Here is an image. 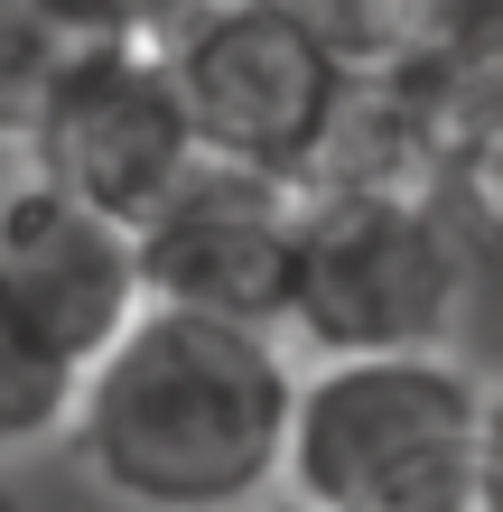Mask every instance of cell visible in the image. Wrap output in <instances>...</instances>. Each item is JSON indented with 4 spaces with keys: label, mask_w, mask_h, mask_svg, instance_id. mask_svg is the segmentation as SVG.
Returning a JSON list of instances; mask_svg holds the SVG:
<instances>
[{
    "label": "cell",
    "mask_w": 503,
    "mask_h": 512,
    "mask_svg": "<svg viewBox=\"0 0 503 512\" xmlns=\"http://www.w3.org/2000/svg\"><path fill=\"white\" fill-rule=\"evenodd\" d=\"M299 364L280 326L140 308L75 382L66 447L112 512H261L280 494Z\"/></svg>",
    "instance_id": "obj_1"
},
{
    "label": "cell",
    "mask_w": 503,
    "mask_h": 512,
    "mask_svg": "<svg viewBox=\"0 0 503 512\" xmlns=\"http://www.w3.org/2000/svg\"><path fill=\"white\" fill-rule=\"evenodd\" d=\"M485 382L438 354H317L289 401L280 503L299 512H466Z\"/></svg>",
    "instance_id": "obj_2"
},
{
    "label": "cell",
    "mask_w": 503,
    "mask_h": 512,
    "mask_svg": "<svg viewBox=\"0 0 503 512\" xmlns=\"http://www.w3.org/2000/svg\"><path fill=\"white\" fill-rule=\"evenodd\" d=\"M476 289V243L438 187H299L280 336L308 354H438Z\"/></svg>",
    "instance_id": "obj_3"
},
{
    "label": "cell",
    "mask_w": 503,
    "mask_h": 512,
    "mask_svg": "<svg viewBox=\"0 0 503 512\" xmlns=\"http://www.w3.org/2000/svg\"><path fill=\"white\" fill-rule=\"evenodd\" d=\"M168 75L205 159H243L271 177H308L345 103V66L308 38L280 0H205L168 28Z\"/></svg>",
    "instance_id": "obj_4"
},
{
    "label": "cell",
    "mask_w": 503,
    "mask_h": 512,
    "mask_svg": "<svg viewBox=\"0 0 503 512\" xmlns=\"http://www.w3.org/2000/svg\"><path fill=\"white\" fill-rule=\"evenodd\" d=\"M19 168L140 224L196 168V131H187V103H177L168 47L159 38L75 47V66L56 75V94L38 112V131L19 140Z\"/></svg>",
    "instance_id": "obj_5"
},
{
    "label": "cell",
    "mask_w": 503,
    "mask_h": 512,
    "mask_svg": "<svg viewBox=\"0 0 503 512\" xmlns=\"http://www.w3.org/2000/svg\"><path fill=\"white\" fill-rule=\"evenodd\" d=\"M289 233H299V177L205 159L131 224L150 308H196L233 326H280L289 298Z\"/></svg>",
    "instance_id": "obj_6"
},
{
    "label": "cell",
    "mask_w": 503,
    "mask_h": 512,
    "mask_svg": "<svg viewBox=\"0 0 503 512\" xmlns=\"http://www.w3.org/2000/svg\"><path fill=\"white\" fill-rule=\"evenodd\" d=\"M0 289L19 298V317L84 373L122 326L150 308L140 289V243L122 215L84 205L47 177H10L0 187Z\"/></svg>",
    "instance_id": "obj_7"
},
{
    "label": "cell",
    "mask_w": 503,
    "mask_h": 512,
    "mask_svg": "<svg viewBox=\"0 0 503 512\" xmlns=\"http://www.w3.org/2000/svg\"><path fill=\"white\" fill-rule=\"evenodd\" d=\"M438 94V205L476 252H503V38H457L429 56Z\"/></svg>",
    "instance_id": "obj_8"
},
{
    "label": "cell",
    "mask_w": 503,
    "mask_h": 512,
    "mask_svg": "<svg viewBox=\"0 0 503 512\" xmlns=\"http://www.w3.org/2000/svg\"><path fill=\"white\" fill-rule=\"evenodd\" d=\"M345 75H410L457 38L448 0H280Z\"/></svg>",
    "instance_id": "obj_9"
},
{
    "label": "cell",
    "mask_w": 503,
    "mask_h": 512,
    "mask_svg": "<svg viewBox=\"0 0 503 512\" xmlns=\"http://www.w3.org/2000/svg\"><path fill=\"white\" fill-rule=\"evenodd\" d=\"M75 382L84 373L19 317V298L0 289V475L28 466V457H47V447H66Z\"/></svg>",
    "instance_id": "obj_10"
},
{
    "label": "cell",
    "mask_w": 503,
    "mask_h": 512,
    "mask_svg": "<svg viewBox=\"0 0 503 512\" xmlns=\"http://www.w3.org/2000/svg\"><path fill=\"white\" fill-rule=\"evenodd\" d=\"M75 28H56L38 0H0V149H19L38 131V112L56 94V75L75 66Z\"/></svg>",
    "instance_id": "obj_11"
},
{
    "label": "cell",
    "mask_w": 503,
    "mask_h": 512,
    "mask_svg": "<svg viewBox=\"0 0 503 512\" xmlns=\"http://www.w3.org/2000/svg\"><path fill=\"white\" fill-rule=\"evenodd\" d=\"M38 10L56 28H75L84 47H103V38H168V28L196 19L205 0H38Z\"/></svg>",
    "instance_id": "obj_12"
},
{
    "label": "cell",
    "mask_w": 503,
    "mask_h": 512,
    "mask_svg": "<svg viewBox=\"0 0 503 512\" xmlns=\"http://www.w3.org/2000/svg\"><path fill=\"white\" fill-rule=\"evenodd\" d=\"M466 512H503V382L485 391V419H476V485H466Z\"/></svg>",
    "instance_id": "obj_13"
},
{
    "label": "cell",
    "mask_w": 503,
    "mask_h": 512,
    "mask_svg": "<svg viewBox=\"0 0 503 512\" xmlns=\"http://www.w3.org/2000/svg\"><path fill=\"white\" fill-rule=\"evenodd\" d=\"M466 38H503V0H448Z\"/></svg>",
    "instance_id": "obj_14"
},
{
    "label": "cell",
    "mask_w": 503,
    "mask_h": 512,
    "mask_svg": "<svg viewBox=\"0 0 503 512\" xmlns=\"http://www.w3.org/2000/svg\"><path fill=\"white\" fill-rule=\"evenodd\" d=\"M261 512H299V503H261Z\"/></svg>",
    "instance_id": "obj_15"
},
{
    "label": "cell",
    "mask_w": 503,
    "mask_h": 512,
    "mask_svg": "<svg viewBox=\"0 0 503 512\" xmlns=\"http://www.w3.org/2000/svg\"><path fill=\"white\" fill-rule=\"evenodd\" d=\"M0 512H10V503H0Z\"/></svg>",
    "instance_id": "obj_16"
}]
</instances>
